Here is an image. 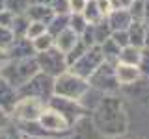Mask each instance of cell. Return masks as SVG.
<instances>
[{
    "instance_id": "14",
    "label": "cell",
    "mask_w": 149,
    "mask_h": 139,
    "mask_svg": "<svg viewBox=\"0 0 149 139\" xmlns=\"http://www.w3.org/2000/svg\"><path fill=\"white\" fill-rule=\"evenodd\" d=\"M106 21H108L112 32L129 30V26L132 24V17H130L129 9H112L108 15H106Z\"/></svg>"
},
{
    "instance_id": "5",
    "label": "cell",
    "mask_w": 149,
    "mask_h": 139,
    "mask_svg": "<svg viewBox=\"0 0 149 139\" xmlns=\"http://www.w3.org/2000/svg\"><path fill=\"white\" fill-rule=\"evenodd\" d=\"M36 61H37V67H39L41 72L49 74V76H52V78L63 74L65 71H69L67 56L60 48H56V46L45 50V52L36 54Z\"/></svg>"
},
{
    "instance_id": "10",
    "label": "cell",
    "mask_w": 149,
    "mask_h": 139,
    "mask_svg": "<svg viewBox=\"0 0 149 139\" xmlns=\"http://www.w3.org/2000/svg\"><path fill=\"white\" fill-rule=\"evenodd\" d=\"M39 124L45 130H49L54 137H62V136H69L71 133V124L67 122V119L63 117L60 111H56L54 108L47 106V109L41 113L39 117Z\"/></svg>"
},
{
    "instance_id": "7",
    "label": "cell",
    "mask_w": 149,
    "mask_h": 139,
    "mask_svg": "<svg viewBox=\"0 0 149 139\" xmlns=\"http://www.w3.org/2000/svg\"><path fill=\"white\" fill-rule=\"evenodd\" d=\"M102 61H104L102 50H101L99 45H95V46H91V48H88V52L82 54L73 65H69V71L74 72L77 76L86 78V80H88V78L95 72V69H99V65Z\"/></svg>"
},
{
    "instance_id": "4",
    "label": "cell",
    "mask_w": 149,
    "mask_h": 139,
    "mask_svg": "<svg viewBox=\"0 0 149 139\" xmlns=\"http://www.w3.org/2000/svg\"><path fill=\"white\" fill-rule=\"evenodd\" d=\"M19 93H21V96H34V98H39L49 104V100L54 96V78L39 71L22 87H19Z\"/></svg>"
},
{
    "instance_id": "13",
    "label": "cell",
    "mask_w": 149,
    "mask_h": 139,
    "mask_svg": "<svg viewBox=\"0 0 149 139\" xmlns=\"http://www.w3.org/2000/svg\"><path fill=\"white\" fill-rule=\"evenodd\" d=\"M116 76H118V83L121 87H129L140 80V69L136 65H127V63H118L116 65Z\"/></svg>"
},
{
    "instance_id": "27",
    "label": "cell",
    "mask_w": 149,
    "mask_h": 139,
    "mask_svg": "<svg viewBox=\"0 0 149 139\" xmlns=\"http://www.w3.org/2000/svg\"><path fill=\"white\" fill-rule=\"evenodd\" d=\"M47 34V24H43V22H36V21H30V26H28V32H26V37L30 41L37 39L39 35Z\"/></svg>"
},
{
    "instance_id": "24",
    "label": "cell",
    "mask_w": 149,
    "mask_h": 139,
    "mask_svg": "<svg viewBox=\"0 0 149 139\" xmlns=\"http://www.w3.org/2000/svg\"><path fill=\"white\" fill-rule=\"evenodd\" d=\"M88 26H90V22L86 21V17L82 13H69V28H71L74 34L80 35Z\"/></svg>"
},
{
    "instance_id": "44",
    "label": "cell",
    "mask_w": 149,
    "mask_h": 139,
    "mask_svg": "<svg viewBox=\"0 0 149 139\" xmlns=\"http://www.w3.org/2000/svg\"><path fill=\"white\" fill-rule=\"evenodd\" d=\"M143 46H147V48H149V24L146 26V45H143Z\"/></svg>"
},
{
    "instance_id": "29",
    "label": "cell",
    "mask_w": 149,
    "mask_h": 139,
    "mask_svg": "<svg viewBox=\"0 0 149 139\" xmlns=\"http://www.w3.org/2000/svg\"><path fill=\"white\" fill-rule=\"evenodd\" d=\"M13 39H15V35H13L11 28H8V26H0V48L8 50V48H9V45L13 43Z\"/></svg>"
},
{
    "instance_id": "28",
    "label": "cell",
    "mask_w": 149,
    "mask_h": 139,
    "mask_svg": "<svg viewBox=\"0 0 149 139\" xmlns=\"http://www.w3.org/2000/svg\"><path fill=\"white\" fill-rule=\"evenodd\" d=\"M6 8L15 15H21V13H26V9L30 8V0H6Z\"/></svg>"
},
{
    "instance_id": "40",
    "label": "cell",
    "mask_w": 149,
    "mask_h": 139,
    "mask_svg": "<svg viewBox=\"0 0 149 139\" xmlns=\"http://www.w3.org/2000/svg\"><path fill=\"white\" fill-rule=\"evenodd\" d=\"M97 6H99L101 13H102L104 17L112 11V4H110V0H97Z\"/></svg>"
},
{
    "instance_id": "2",
    "label": "cell",
    "mask_w": 149,
    "mask_h": 139,
    "mask_svg": "<svg viewBox=\"0 0 149 139\" xmlns=\"http://www.w3.org/2000/svg\"><path fill=\"white\" fill-rule=\"evenodd\" d=\"M37 72H39V67H37L36 56H34V58H22V59H8V63L0 71V76L4 80H8L11 85L22 87Z\"/></svg>"
},
{
    "instance_id": "41",
    "label": "cell",
    "mask_w": 149,
    "mask_h": 139,
    "mask_svg": "<svg viewBox=\"0 0 149 139\" xmlns=\"http://www.w3.org/2000/svg\"><path fill=\"white\" fill-rule=\"evenodd\" d=\"M8 52H6V50H4V48H0V71H2V69H4V65H6L8 63Z\"/></svg>"
},
{
    "instance_id": "11",
    "label": "cell",
    "mask_w": 149,
    "mask_h": 139,
    "mask_svg": "<svg viewBox=\"0 0 149 139\" xmlns=\"http://www.w3.org/2000/svg\"><path fill=\"white\" fill-rule=\"evenodd\" d=\"M19 100H21L19 87L11 85L8 80H4V78L0 76V106L11 115L13 109H15V106L19 104Z\"/></svg>"
},
{
    "instance_id": "21",
    "label": "cell",
    "mask_w": 149,
    "mask_h": 139,
    "mask_svg": "<svg viewBox=\"0 0 149 139\" xmlns=\"http://www.w3.org/2000/svg\"><path fill=\"white\" fill-rule=\"evenodd\" d=\"M67 28H69V15H54L50 19V22L47 24V32L52 37H56L63 30H67Z\"/></svg>"
},
{
    "instance_id": "25",
    "label": "cell",
    "mask_w": 149,
    "mask_h": 139,
    "mask_svg": "<svg viewBox=\"0 0 149 139\" xmlns=\"http://www.w3.org/2000/svg\"><path fill=\"white\" fill-rule=\"evenodd\" d=\"M32 43H34V48H36V52L39 54V52H45V50L52 48V46H54V37L50 35L49 32H47V34L39 35L37 39H34Z\"/></svg>"
},
{
    "instance_id": "6",
    "label": "cell",
    "mask_w": 149,
    "mask_h": 139,
    "mask_svg": "<svg viewBox=\"0 0 149 139\" xmlns=\"http://www.w3.org/2000/svg\"><path fill=\"white\" fill-rule=\"evenodd\" d=\"M88 82L93 89L104 93V95H112L121 87L118 83V76H116V65L108 61H102L99 69H95V72L88 78Z\"/></svg>"
},
{
    "instance_id": "35",
    "label": "cell",
    "mask_w": 149,
    "mask_h": 139,
    "mask_svg": "<svg viewBox=\"0 0 149 139\" xmlns=\"http://www.w3.org/2000/svg\"><path fill=\"white\" fill-rule=\"evenodd\" d=\"M13 21H15V13L13 11H9V9H2V11H0V26L11 28Z\"/></svg>"
},
{
    "instance_id": "30",
    "label": "cell",
    "mask_w": 149,
    "mask_h": 139,
    "mask_svg": "<svg viewBox=\"0 0 149 139\" xmlns=\"http://www.w3.org/2000/svg\"><path fill=\"white\" fill-rule=\"evenodd\" d=\"M50 9L54 11V15H69V0H50Z\"/></svg>"
},
{
    "instance_id": "32",
    "label": "cell",
    "mask_w": 149,
    "mask_h": 139,
    "mask_svg": "<svg viewBox=\"0 0 149 139\" xmlns=\"http://www.w3.org/2000/svg\"><path fill=\"white\" fill-rule=\"evenodd\" d=\"M129 13L132 21H143V0H134L132 6L129 8Z\"/></svg>"
},
{
    "instance_id": "15",
    "label": "cell",
    "mask_w": 149,
    "mask_h": 139,
    "mask_svg": "<svg viewBox=\"0 0 149 139\" xmlns=\"http://www.w3.org/2000/svg\"><path fill=\"white\" fill-rule=\"evenodd\" d=\"M26 15L30 21L36 22H43V24H49L50 19L54 17V11L50 9V6H41V4H30V8L26 9Z\"/></svg>"
},
{
    "instance_id": "38",
    "label": "cell",
    "mask_w": 149,
    "mask_h": 139,
    "mask_svg": "<svg viewBox=\"0 0 149 139\" xmlns=\"http://www.w3.org/2000/svg\"><path fill=\"white\" fill-rule=\"evenodd\" d=\"M88 0H69V11L71 13H82Z\"/></svg>"
},
{
    "instance_id": "1",
    "label": "cell",
    "mask_w": 149,
    "mask_h": 139,
    "mask_svg": "<svg viewBox=\"0 0 149 139\" xmlns=\"http://www.w3.org/2000/svg\"><path fill=\"white\" fill-rule=\"evenodd\" d=\"M95 122L99 130L106 136H118L127 128V117L121 102L112 95H104L95 109Z\"/></svg>"
},
{
    "instance_id": "23",
    "label": "cell",
    "mask_w": 149,
    "mask_h": 139,
    "mask_svg": "<svg viewBox=\"0 0 149 139\" xmlns=\"http://www.w3.org/2000/svg\"><path fill=\"white\" fill-rule=\"evenodd\" d=\"M28 26H30V19H28L26 13H21V15H15V21L11 24V32L15 37H26Z\"/></svg>"
},
{
    "instance_id": "33",
    "label": "cell",
    "mask_w": 149,
    "mask_h": 139,
    "mask_svg": "<svg viewBox=\"0 0 149 139\" xmlns=\"http://www.w3.org/2000/svg\"><path fill=\"white\" fill-rule=\"evenodd\" d=\"M112 39L118 43L121 48L123 46H127V45H130V39H129V32L127 30H118V32H112Z\"/></svg>"
},
{
    "instance_id": "3",
    "label": "cell",
    "mask_w": 149,
    "mask_h": 139,
    "mask_svg": "<svg viewBox=\"0 0 149 139\" xmlns=\"http://www.w3.org/2000/svg\"><path fill=\"white\" fill-rule=\"evenodd\" d=\"M88 89H90V82L86 78L77 76L71 71H65L63 74L54 78V95H58V96L80 100L86 95Z\"/></svg>"
},
{
    "instance_id": "20",
    "label": "cell",
    "mask_w": 149,
    "mask_h": 139,
    "mask_svg": "<svg viewBox=\"0 0 149 139\" xmlns=\"http://www.w3.org/2000/svg\"><path fill=\"white\" fill-rule=\"evenodd\" d=\"M93 35H95V45H99V46L104 43L106 39L112 37V28L108 24V21H106V17L93 24Z\"/></svg>"
},
{
    "instance_id": "36",
    "label": "cell",
    "mask_w": 149,
    "mask_h": 139,
    "mask_svg": "<svg viewBox=\"0 0 149 139\" xmlns=\"http://www.w3.org/2000/svg\"><path fill=\"white\" fill-rule=\"evenodd\" d=\"M13 124V119H11V115L8 113L6 109L0 106V130H6V128H9Z\"/></svg>"
},
{
    "instance_id": "34",
    "label": "cell",
    "mask_w": 149,
    "mask_h": 139,
    "mask_svg": "<svg viewBox=\"0 0 149 139\" xmlns=\"http://www.w3.org/2000/svg\"><path fill=\"white\" fill-rule=\"evenodd\" d=\"M78 37H80V41H84V43H86L88 46H90V48H91V46H95V35H93V24H90V26H88V28H86V30H84V32H82V34L78 35Z\"/></svg>"
},
{
    "instance_id": "18",
    "label": "cell",
    "mask_w": 149,
    "mask_h": 139,
    "mask_svg": "<svg viewBox=\"0 0 149 139\" xmlns=\"http://www.w3.org/2000/svg\"><path fill=\"white\" fill-rule=\"evenodd\" d=\"M101 50H102V56H104V61L108 63H114L118 65L119 63V54H121V46L116 43L114 39H106L104 43L101 45Z\"/></svg>"
},
{
    "instance_id": "42",
    "label": "cell",
    "mask_w": 149,
    "mask_h": 139,
    "mask_svg": "<svg viewBox=\"0 0 149 139\" xmlns=\"http://www.w3.org/2000/svg\"><path fill=\"white\" fill-rule=\"evenodd\" d=\"M143 22L149 24V0H143Z\"/></svg>"
},
{
    "instance_id": "46",
    "label": "cell",
    "mask_w": 149,
    "mask_h": 139,
    "mask_svg": "<svg viewBox=\"0 0 149 139\" xmlns=\"http://www.w3.org/2000/svg\"><path fill=\"white\" fill-rule=\"evenodd\" d=\"M0 139H8V136H6V132H4V130H0Z\"/></svg>"
},
{
    "instance_id": "43",
    "label": "cell",
    "mask_w": 149,
    "mask_h": 139,
    "mask_svg": "<svg viewBox=\"0 0 149 139\" xmlns=\"http://www.w3.org/2000/svg\"><path fill=\"white\" fill-rule=\"evenodd\" d=\"M30 4H41V6H49L50 0H30Z\"/></svg>"
},
{
    "instance_id": "39",
    "label": "cell",
    "mask_w": 149,
    "mask_h": 139,
    "mask_svg": "<svg viewBox=\"0 0 149 139\" xmlns=\"http://www.w3.org/2000/svg\"><path fill=\"white\" fill-rule=\"evenodd\" d=\"M134 0H110L112 9H129Z\"/></svg>"
},
{
    "instance_id": "26",
    "label": "cell",
    "mask_w": 149,
    "mask_h": 139,
    "mask_svg": "<svg viewBox=\"0 0 149 139\" xmlns=\"http://www.w3.org/2000/svg\"><path fill=\"white\" fill-rule=\"evenodd\" d=\"M88 48H90V46H88L86 43H84V41H80V37H78L77 45H74L73 48L69 50L67 54H65V56H67V63H69V65H73V63L77 61V59L80 58L82 54H86V52H88Z\"/></svg>"
},
{
    "instance_id": "12",
    "label": "cell",
    "mask_w": 149,
    "mask_h": 139,
    "mask_svg": "<svg viewBox=\"0 0 149 139\" xmlns=\"http://www.w3.org/2000/svg\"><path fill=\"white\" fill-rule=\"evenodd\" d=\"M9 59H22V58H34L37 54L34 48V43H32L28 37H15L13 43L9 45V48L6 50Z\"/></svg>"
},
{
    "instance_id": "17",
    "label": "cell",
    "mask_w": 149,
    "mask_h": 139,
    "mask_svg": "<svg viewBox=\"0 0 149 139\" xmlns=\"http://www.w3.org/2000/svg\"><path fill=\"white\" fill-rule=\"evenodd\" d=\"M146 22L143 21H132V24L129 26V39H130V45L134 46H140L143 48L146 45Z\"/></svg>"
},
{
    "instance_id": "9",
    "label": "cell",
    "mask_w": 149,
    "mask_h": 139,
    "mask_svg": "<svg viewBox=\"0 0 149 139\" xmlns=\"http://www.w3.org/2000/svg\"><path fill=\"white\" fill-rule=\"evenodd\" d=\"M47 109V102L34 98V96H21L19 104L15 106L11 113L13 122H22V120H39L41 113Z\"/></svg>"
},
{
    "instance_id": "45",
    "label": "cell",
    "mask_w": 149,
    "mask_h": 139,
    "mask_svg": "<svg viewBox=\"0 0 149 139\" xmlns=\"http://www.w3.org/2000/svg\"><path fill=\"white\" fill-rule=\"evenodd\" d=\"M2 9H8L6 8V0H0V11H2Z\"/></svg>"
},
{
    "instance_id": "22",
    "label": "cell",
    "mask_w": 149,
    "mask_h": 139,
    "mask_svg": "<svg viewBox=\"0 0 149 139\" xmlns=\"http://www.w3.org/2000/svg\"><path fill=\"white\" fill-rule=\"evenodd\" d=\"M82 15L86 17V21L90 22V24H95V22H99L101 19H104V15L101 13L99 6H97V0H88L86 8H84Z\"/></svg>"
},
{
    "instance_id": "8",
    "label": "cell",
    "mask_w": 149,
    "mask_h": 139,
    "mask_svg": "<svg viewBox=\"0 0 149 139\" xmlns=\"http://www.w3.org/2000/svg\"><path fill=\"white\" fill-rule=\"evenodd\" d=\"M47 106H50V108H54L56 111H60V113L67 119V122L71 124V126H74L82 117H86V115L90 113L78 100L65 98V96H58V95H54L52 98L49 100Z\"/></svg>"
},
{
    "instance_id": "31",
    "label": "cell",
    "mask_w": 149,
    "mask_h": 139,
    "mask_svg": "<svg viewBox=\"0 0 149 139\" xmlns=\"http://www.w3.org/2000/svg\"><path fill=\"white\" fill-rule=\"evenodd\" d=\"M138 69H140V74H142V76L149 78V48H147V46L142 48V56H140V61H138Z\"/></svg>"
},
{
    "instance_id": "37",
    "label": "cell",
    "mask_w": 149,
    "mask_h": 139,
    "mask_svg": "<svg viewBox=\"0 0 149 139\" xmlns=\"http://www.w3.org/2000/svg\"><path fill=\"white\" fill-rule=\"evenodd\" d=\"M4 132H6L8 139H30L28 136H24V133H22V132H21L19 128H15V124H11V126H9V130L6 128Z\"/></svg>"
},
{
    "instance_id": "19",
    "label": "cell",
    "mask_w": 149,
    "mask_h": 139,
    "mask_svg": "<svg viewBox=\"0 0 149 139\" xmlns=\"http://www.w3.org/2000/svg\"><path fill=\"white\" fill-rule=\"evenodd\" d=\"M140 56H142V48H140V46L127 45V46H123V48H121V54H119V63L136 65V67H138Z\"/></svg>"
},
{
    "instance_id": "16",
    "label": "cell",
    "mask_w": 149,
    "mask_h": 139,
    "mask_svg": "<svg viewBox=\"0 0 149 139\" xmlns=\"http://www.w3.org/2000/svg\"><path fill=\"white\" fill-rule=\"evenodd\" d=\"M77 41H78V34H74L71 28H67V30H63L62 34H58V35L54 37V46L67 54L69 50L77 45Z\"/></svg>"
}]
</instances>
